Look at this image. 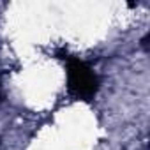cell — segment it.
Here are the masks:
<instances>
[{
    "mask_svg": "<svg viewBox=\"0 0 150 150\" xmlns=\"http://www.w3.org/2000/svg\"><path fill=\"white\" fill-rule=\"evenodd\" d=\"M67 88L72 96L83 101H90L97 94L99 78L85 62L74 57H67Z\"/></svg>",
    "mask_w": 150,
    "mask_h": 150,
    "instance_id": "6da1fadb",
    "label": "cell"
}]
</instances>
